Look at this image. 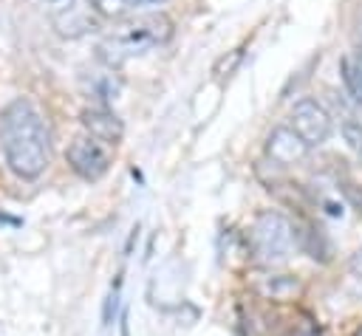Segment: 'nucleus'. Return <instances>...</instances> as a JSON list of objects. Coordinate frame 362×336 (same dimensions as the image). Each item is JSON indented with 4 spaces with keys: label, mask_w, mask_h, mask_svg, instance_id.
Masks as SVG:
<instances>
[{
    "label": "nucleus",
    "mask_w": 362,
    "mask_h": 336,
    "mask_svg": "<svg viewBox=\"0 0 362 336\" xmlns=\"http://www.w3.org/2000/svg\"><path fill=\"white\" fill-rule=\"evenodd\" d=\"M342 138H345L348 147L362 158V124H359V121H345V124H342Z\"/></svg>",
    "instance_id": "9"
},
{
    "label": "nucleus",
    "mask_w": 362,
    "mask_h": 336,
    "mask_svg": "<svg viewBox=\"0 0 362 336\" xmlns=\"http://www.w3.org/2000/svg\"><path fill=\"white\" fill-rule=\"evenodd\" d=\"M288 336H322V333H320L317 325H311V322H300Z\"/></svg>",
    "instance_id": "11"
},
{
    "label": "nucleus",
    "mask_w": 362,
    "mask_h": 336,
    "mask_svg": "<svg viewBox=\"0 0 362 336\" xmlns=\"http://www.w3.org/2000/svg\"><path fill=\"white\" fill-rule=\"evenodd\" d=\"M0 147L17 178H40L51 161V133L31 99L17 96L0 113Z\"/></svg>",
    "instance_id": "1"
},
{
    "label": "nucleus",
    "mask_w": 362,
    "mask_h": 336,
    "mask_svg": "<svg viewBox=\"0 0 362 336\" xmlns=\"http://www.w3.org/2000/svg\"><path fill=\"white\" fill-rule=\"evenodd\" d=\"M288 127L311 150V147H320L322 141H328V136H331V116H328V110L317 99H300V102H294V107L288 113Z\"/></svg>",
    "instance_id": "4"
},
{
    "label": "nucleus",
    "mask_w": 362,
    "mask_h": 336,
    "mask_svg": "<svg viewBox=\"0 0 362 336\" xmlns=\"http://www.w3.org/2000/svg\"><path fill=\"white\" fill-rule=\"evenodd\" d=\"M51 3H62V0H51Z\"/></svg>",
    "instance_id": "14"
},
{
    "label": "nucleus",
    "mask_w": 362,
    "mask_h": 336,
    "mask_svg": "<svg viewBox=\"0 0 362 336\" xmlns=\"http://www.w3.org/2000/svg\"><path fill=\"white\" fill-rule=\"evenodd\" d=\"M348 268H351L356 277H362V246H359V248L351 254V260H348Z\"/></svg>",
    "instance_id": "12"
},
{
    "label": "nucleus",
    "mask_w": 362,
    "mask_h": 336,
    "mask_svg": "<svg viewBox=\"0 0 362 336\" xmlns=\"http://www.w3.org/2000/svg\"><path fill=\"white\" fill-rule=\"evenodd\" d=\"M339 73H342V82H345L348 96H351L356 104H362V59H356V56H342Z\"/></svg>",
    "instance_id": "8"
},
{
    "label": "nucleus",
    "mask_w": 362,
    "mask_h": 336,
    "mask_svg": "<svg viewBox=\"0 0 362 336\" xmlns=\"http://www.w3.org/2000/svg\"><path fill=\"white\" fill-rule=\"evenodd\" d=\"M170 37H173V20L164 11L133 14V17H124L107 28L99 51L110 62H122L127 56L144 54L147 48L164 45Z\"/></svg>",
    "instance_id": "2"
},
{
    "label": "nucleus",
    "mask_w": 362,
    "mask_h": 336,
    "mask_svg": "<svg viewBox=\"0 0 362 336\" xmlns=\"http://www.w3.org/2000/svg\"><path fill=\"white\" fill-rule=\"evenodd\" d=\"M130 6H153V3H161V0H124Z\"/></svg>",
    "instance_id": "13"
},
{
    "label": "nucleus",
    "mask_w": 362,
    "mask_h": 336,
    "mask_svg": "<svg viewBox=\"0 0 362 336\" xmlns=\"http://www.w3.org/2000/svg\"><path fill=\"white\" fill-rule=\"evenodd\" d=\"M342 192L348 195V200H351V206L362 215V189L359 186H354V184H342Z\"/></svg>",
    "instance_id": "10"
},
{
    "label": "nucleus",
    "mask_w": 362,
    "mask_h": 336,
    "mask_svg": "<svg viewBox=\"0 0 362 336\" xmlns=\"http://www.w3.org/2000/svg\"><path fill=\"white\" fill-rule=\"evenodd\" d=\"M294 246H297L294 223L286 215L269 209L255 217V223L249 229V251L257 263H263V265L283 263Z\"/></svg>",
    "instance_id": "3"
},
{
    "label": "nucleus",
    "mask_w": 362,
    "mask_h": 336,
    "mask_svg": "<svg viewBox=\"0 0 362 336\" xmlns=\"http://www.w3.org/2000/svg\"><path fill=\"white\" fill-rule=\"evenodd\" d=\"M71 169L85 178V181H99L107 169H110V152H107V144L96 141L93 136H76L71 144H68V152H65Z\"/></svg>",
    "instance_id": "5"
},
{
    "label": "nucleus",
    "mask_w": 362,
    "mask_h": 336,
    "mask_svg": "<svg viewBox=\"0 0 362 336\" xmlns=\"http://www.w3.org/2000/svg\"><path fill=\"white\" fill-rule=\"evenodd\" d=\"M82 127L88 130V136H93L102 144H119L124 136V127L119 121V116L107 107H85L82 110Z\"/></svg>",
    "instance_id": "6"
},
{
    "label": "nucleus",
    "mask_w": 362,
    "mask_h": 336,
    "mask_svg": "<svg viewBox=\"0 0 362 336\" xmlns=\"http://www.w3.org/2000/svg\"><path fill=\"white\" fill-rule=\"evenodd\" d=\"M308 152V147L297 138V133L291 127H274L266 138V155L274 164H294Z\"/></svg>",
    "instance_id": "7"
}]
</instances>
